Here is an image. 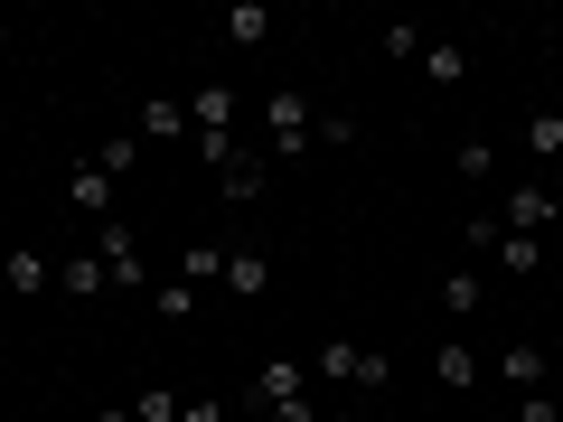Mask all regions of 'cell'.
I'll return each instance as SVG.
<instances>
[{"label":"cell","instance_id":"6da1fadb","mask_svg":"<svg viewBox=\"0 0 563 422\" xmlns=\"http://www.w3.org/2000/svg\"><path fill=\"white\" fill-rule=\"evenodd\" d=\"M254 132H263V160L301 169L310 160V132H320V103H310L301 85H273V95L254 103Z\"/></svg>","mask_w":563,"mask_h":422},{"label":"cell","instance_id":"7a4b0ae2","mask_svg":"<svg viewBox=\"0 0 563 422\" xmlns=\"http://www.w3.org/2000/svg\"><path fill=\"white\" fill-rule=\"evenodd\" d=\"M95 254H103V273H113L122 301H151V254H141L132 216H103V225H95Z\"/></svg>","mask_w":563,"mask_h":422},{"label":"cell","instance_id":"3957f363","mask_svg":"<svg viewBox=\"0 0 563 422\" xmlns=\"http://www.w3.org/2000/svg\"><path fill=\"white\" fill-rule=\"evenodd\" d=\"M310 385H320V376H310V357H263V366H254V395H244V403H263V413H291V403H310Z\"/></svg>","mask_w":563,"mask_h":422},{"label":"cell","instance_id":"277c9868","mask_svg":"<svg viewBox=\"0 0 563 422\" xmlns=\"http://www.w3.org/2000/svg\"><path fill=\"white\" fill-rule=\"evenodd\" d=\"M563 225V188L554 179H517L507 188V235H554Z\"/></svg>","mask_w":563,"mask_h":422},{"label":"cell","instance_id":"5b68a950","mask_svg":"<svg viewBox=\"0 0 563 422\" xmlns=\"http://www.w3.org/2000/svg\"><path fill=\"white\" fill-rule=\"evenodd\" d=\"M47 291H57L47 244H10V254H0V301H47Z\"/></svg>","mask_w":563,"mask_h":422},{"label":"cell","instance_id":"8992f818","mask_svg":"<svg viewBox=\"0 0 563 422\" xmlns=\"http://www.w3.org/2000/svg\"><path fill=\"white\" fill-rule=\"evenodd\" d=\"M235 113H244V95L207 76L198 95H188V141H225V132H235Z\"/></svg>","mask_w":563,"mask_h":422},{"label":"cell","instance_id":"52a82bcc","mask_svg":"<svg viewBox=\"0 0 563 422\" xmlns=\"http://www.w3.org/2000/svg\"><path fill=\"white\" fill-rule=\"evenodd\" d=\"M225 301H263L273 291V244H225Z\"/></svg>","mask_w":563,"mask_h":422},{"label":"cell","instance_id":"ba28073f","mask_svg":"<svg viewBox=\"0 0 563 422\" xmlns=\"http://www.w3.org/2000/svg\"><path fill=\"white\" fill-rule=\"evenodd\" d=\"M66 207H76V216H95V225H103V216H122V207H113V169H103L95 151L66 169Z\"/></svg>","mask_w":563,"mask_h":422},{"label":"cell","instance_id":"9c48e42d","mask_svg":"<svg viewBox=\"0 0 563 422\" xmlns=\"http://www.w3.org/2000/svg\"><path fill=\"white\" fill-rule=\"evenodd\" d=\"M544 376H554V357H544V347L536 338H507V357H498V385H507V395H554V385H544Z\"/></svg>","mask_w":563,"mask_h":422},{"label":"cell","instance_id":"30bf717a","mask_svg":"<svg viewBox=\"0 0 563 422\" xmlns=\"http://www.w3.org/2000/svg\"><path fill=\"white\" fill-rule=\"evenodd\" d=\"M470 66H479V47H470V38H432V47H422V85H432V95H461Z\"/></svg>","mask_w":563,"mask_h":422},{"label":"cell","instance_id":"8fae6325","mask_svg":"<svg viewBox=\"0 0 563 422\" xmlns=\"http://www.w3.org/2000/svg\"><path fill=\"white\" fill-rule=\"evenodd\" d=\"M432 301H442V320H451V329H461V320H479V310H488V273H479V263H451Z\"/></svg>","mask_w":563,"mask_h":422},{"label":"cell","instance_id":"7c38bea8","mask_svg":"<svg viewBox=\"0 0 563 422\" xmlns=\"http://www.w3.org/2000/svg\"><path fill=\"white\" fill-rule=\"evenodd\" d=\"M479 376H488V366H479V347H470L461 329H451V338H432V385H442V395H470Z\"/></svg>","mask_w":563,"mask_h":422},{"label":"cell","instance_id":"4fadbf2b","mask_svg":"<svg viewBox=\"0 0 563 422\" xmlns=\"http://www.w3.org/2000/svg\"><path fill=\"white\" fill-rule=\"evenodd\" d=\"M263 179H273V160H263V141H244L235 160L217 169V198H225V207H254V198H263Z\"/></svg>","mask_w":563,"mask_h":422},{"label":"cell","instance_id":"5bb4252c","mask_svg":"<svg viewBox=\"0 0 563 422\" xmlns=\"http://www.w3.org/2000/svg\"><path fill=\"white\" fill-rule=\"evenodd\" d=\"M57 291L66 301H103V291H113V273H103L95 244H85V254H57Z\"/></svg>","mask_w":563,"mask_h":422},{"label":"cell","instance_id":"9a60e30c","mask_svg":"<svg viewBox=\"0 0 563 422\" xmlns=\"http://www.w3.org/2000/svg\"><path fill=\"white\" fill-rule=\"evenodd\" d=\"M517 141H526V160H536V169H554L563 160V103H536V113L517 122Z\"/></svg>","mask_w":563,"mask_h":422},{"label":"cell","instance_id":"2e32d148","mask_svg":"<svg viewBox=\"0 0 563 422\" xmlns=\"http://www.w3.org/2000/svg\"><path fill=\"white\" fill-rule=\"evenodd\" d=\"M132 141H188V95H151L132 113Z\"/></svg>","mask_w":563,"mask_h":422},{"label":"cell","instance_id":"e0dca14e","mask_svg":"<svg viewBox=\"0 0 563 422\" xmlns=\"http://www.w3.org/2000/svg\"><path fill=\"white\" fill-rule=\"evenodd\" d=\"M217 38L225 47H263L273 38V10H263V0H235V10H217Z\"/></svg>","mask_w":563,"mask_h":422},{"label":"cell","instance_id":"ac0fdd59","mask_svg":"<svg viewBox=\"0 0 563 422\" xmlns=\"http://www.w3.org/2000/svg\"><path fill=\"white\" fill-rule=\"evenodd\" d=\"M169 273L198 281V291H217V281H225V244H179V254H169Z\"/></svg>","mask_w":563,"mask_h":422},{"label":"cell","instance_id":"d6986e66","mask_svg":"<svg viewBox=\"0 0 563 422\" xmlns=\"http://www.w3.org/2000/svg\"><path fill=\"white\" fill-rule=\"evenodd\" d=\"M198 301H207V291H198V281H179V273L151 281V310H161V320H198Z\"/></svg>","mask_w":563,"mask_h":422},{"label":"cell","instance_id":"ffe728a7","mask_svg":"<svg viewBox=\"0 0 563 422\" xmlns=\"http://www.w3.org/2000/svg\"><path fill=\"white\" fill-rule=\"evenodd\" d=\"M488 254H498L517 281H526V273H544V235H507V225H498V244H488Z\"/></svg>","mask_w":563,"mask_h":422},{"label":"cell","instance_id":"44dd1931","mask_svg":"<svg viewBox=\"0 0 563 422\" xmlns=\"http://www.w3.org/2000/svg\"><path fill=\"white\" fill-rule=\"evenodd\" d=\"M385 57H395V66H422V47H432V38H422V20H385Z\"/></svg>","mask_w":563,"mask_h":422},{"label":"cell","instance_id":"7402d4cb","mask_svg":"<svg viewBox=\"0 0 563 422\" xmlns=\"http://www.w3.org/2000/svg\"><path fill=\"white\" fill-rule=\"evenodd\" d=\"M451 169H461V179H498V141H479V132H470L461 151H451Z\"/></svg>","mask_w":563,"mask_h":422},{"label":"cell","instance_id":"603a6c76","mask_svg":"<svg viewBox=\"0 0 563 422\" xmlns=\"http://www.w3.org/2000/svg\"><path fill=\"white\" fill-rule=\"evenodd\" d=\"M179 403H188V395H169V385H141V395H132V422H179Z\"/></svg>","mask_w":563,"mask_h":422},{"label":"cell","instance_id":"cb8c5ba5","mask_svg":"<svg viewBox=\"0 0 563 422\" xmlns=\"http://www.w3.org/2000/svg\"><path fill=\"white\" fill-rule=\"evenodd\" d=\"M95 160L113 169V179H132V160H141V141H132V132H113V141H95Z\"/></svg>","mask_w":563,"mask_h":422},{"label":"cell","instance_id":"d4e9b609","mask_svg":"<svg viewBox=\"0 0 563 422\" xmlns=\"http://www.w3.org/2000/svg\"><path fill=\"white\" fill-rule=\"evenodd\" d=\"M347 141H357V122H347V113H320V132H310V151H347Z\"/></svg>","mask_w":563,"mask_h":422},{"label":"cell","instance_id":"484cf974","mask_svg":"<svg viewBox=\"0 0 563 422\" xmlns=\"http://www.w3.org/2000/svg\"><path fill=\"white\" fill-rule=\"evenodd\" d=\"M179 422H225V403H217V395H188V403H179Z\"/></svg>","mask_w":563,"mask_h":422},{"label":"cell","instance_id":"4316f807","mask_svg":"<svg viewBox=\"0 0 563 422\" xmlns=\"http://www.w3.org/2000/svg\"><path fill=\"white\" fill-rule=\"evenodd\" d=\"M85 422H132V403H95V413H85Z\"/></svg>","mask_w":563,"mask_h":422},{"label":"cell","instance_id":"83f0119b","mask_svg":"<svg viewBox=\"0 0 563 422\" xmlns=\"http://www.w3.org/2000/svg\"><path fill=\"white\" fill-rule=\"evenodd\" d=\"M10 38H20V29H10V20H0V47H10Z\"/></svg>","mask_w":563,"mask_h":422},{"label":"cell","instance_id":"f1b7e54d","mask_svg":"<svg viewBox=\"0 0 563 422\" xmlns=\"http://www.w3.org/2000/svg\"><path fill=\"white\" fill-rule=\"evenodd\" d=\"M0 132H10V103H0Z\"/></svg>","mask_w":563,"mask_h":422},{"label":"cell","instance_id":"f546056e","mask_svg":"<svg viewBox=\"0 0 563 422\" xmlns=\"http://www.w3.org/2000/svg\"><path fill=\"white\" fill-rule=\"evenodd\" d=\"M0 329H10V301H0Z\"/></svg>","mask_w":563,"mask_h":422},{"label":"cell","instance_id":"4dcf8cb0","mask_svg":"<svg viewBox=\"0 0 563 422\" xmlns=\"http://www.w3.org/2000/svg\"><path fill=\"white\" fill-rule=\"evenodd\" d=\"M554 422H563V395H554Z\"/></svg>","mask_w":563,"mask_h":422}]
</instances>
